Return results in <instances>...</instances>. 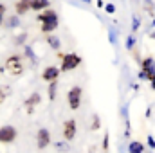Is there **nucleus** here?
<instances>
[{
	"mask_svg": "<svg viewBox=\"0 0 155 153\" xmlns=\"http://www.w3.org/2000/svg\"><path fill=\"white\" fill-rule=\"evenodd\" d=\"M101 128V119H99V115H92V124H90V130L92 132H97Z\"/></svg>",
	"mask_w": 155,
	"mask_h": 153,
	"instance_id": "nucleus-17",
	"label": "nucleus"
},
{
	"mask_svg": "<svg viewBox=\"0 0 155 153\" xmlns=\"http://www.w3.org/2000/svg\"><path fill=\"white\" fill-rule=\"evenodd\" d=\"M137 29H139V18L134 16V20H132V31H137Z\"/></svg>",
	"mask_w": 155,
	"mask_h": 153,
	"instance_id": "nucleus-24",
	"label": "nucleus"
},
{
	"mask_svg": "<svg viewBox=\"0 0 155 153\" xmlns=\"http://www.w3.org/2000/svg\"><path fill=\"white\" fill-rule=\"evenodd\" d=\"M25 38H27L25 34H22V36H18V38H16V45H22V41H24Z\"/></svg>",
	"mask_w": 155,
	"mask_h": 153,
	"instance_id": "nucleus-26",
	"label": "nucleus"
},
{
	"mask_svg": "<svg viewBox=\"0 0 155 153\" xmlns=\"http://www.w3.org/2000/svg\"><path fill=\"white\" fill-rule=\"evenodd\" d=\"M81 99H83V90L81 86H72L69 92H67V103H69V108L71 110H78L81 106Z\"/></svg>",
	"mask_w": 155,
	"mask_h": 153,
	"instance_id": "nucleus-5",
	"label": "nucleus"
},
{
	"mask_svg": "<svg viewBox=\"0 0 155 153\" xmlns=\"http://www.w3.org/2000/svg\"><path fill=\"white\" fill-rule=\"evenodd\" d=\"M4 69H5V72H7L9 76H15V77L22 76L24 70H25L22 56H18V54H11V56L5 60V63H4Z\"/></svg>",
	"mask_w": 155,
	"mask_h": 153,
	"instance_id": "nucleus-2",
	"label": "nucleus"
},
{
	"mask_svg": "<svg viewBox=\"0 0 155 153\" xmlns=\"http://www.w3.org/2000/svg\"><path fill=\"white\" fill-rule=\"evenodd\" d=\"M31 11V0H16L15 2V13L16 16H24Z\"/></svg>",
	"mask_w": 155,
	"mask_h": 153,
	"instance_id": "nucleus-10",
	"label": "nucleus"
},
{
	"mask_svg": "<svg viewBox=\"0 0 155 153\" xmlns=\"http://www.w3.org/2000/svg\"><path fill=\"white\" fill-rule=\"evenodd\" d=\"M11 94H13V88L9 85H0V103H4Z\"/></svg>",
	"mask_w": 155,
	"mask_h": 153,
	"instance_id": "nucleus-13",
	"label": "nucleus"
},
{
	"mask_svg": "<svg viewBox=\"0 0 155 153\" xmlns=\"http://www.w3.org/2000/svg\"><path fill=\"white\" fill-rule=\"evenodd\" d=\"M36 18H38V22L41 24V33L52 34V33L58 29L60 20H58V13H56L54 9H45V11H41Z\"/></svg>",
	"mask_w": 155,
	"mask_h": 153,
	"instance_id": "nucleus-1",
	"label": "nucleus"
},
{
	"mask_svg": "<svg viewBox=\"0 0 155 153\" xmlns=\"http://www.w3.org/2000/svg\"><path fill=\"white\" fill-rule=\"evenodd\" d=\"M148 2H150V0H148Z\"/></svg>",
	"mask_w": 155,
	"mask_h": 153,
	"instance_id": "nucleus-32",
	"label": "nucleus"
},
{
	"mask_svg": "<svg viewBox=\"0 0 155 153\" xmlns=\"http://www.w3.org/2000/svg\"><path fill=\"white\" fill-rule=\"evenodd\" d=\"M49 144H51V132L47 128H40L38 133H36V146H38V150H45Z\"/></svg>",
	"mask_w": 155,
	"mask_h": 153,
	"instance_id": "nucleus-8",
	"label": "nucleus"
},
{
	"mask_svg": "<svg viewBox=\"0 0 155 153\" xmlns=\"http://www.w3.org/2000/svg\"><path fill=\"white\" fill-rule=\"evenodd\" d=\"M5 13H7V7H5L4 4H0V27H2V24H4V20H5Z\"/></svg>",
	"mask_w": 155,
	"mask_h": 153,
	"instance_id": "nucleus-19",
	"label": "nucleus"
},
{
	"mask_svg": "<svg viewBox=\"0 0 155 153\" xmlns=\"http://www.w3.org/2000/svg\"><path fill=\"white\" fill-rule=\"evenodd\" d=\"M150 83H152V88H153V90H155V77H153V79H152V81H150Z\"/></svg>",
	"mask_w": 155,
	"mask_h": 153,
	"instance_id": "nucleus-29",
	"label": "nucleus"
},
{
	"mask_svg": "<svg viewBox=\"0 0 155 153\" xmlns=\"http://www.w3.org/2000/svg\"><path fill=\"white\" fill-rule=\"evenodd\" d=\"M49 5H51V2L49 0H31V11H45V9H49Z\"/></svg>",
	"mask_w": 155,
	"mask_h": 153,
	"instance_id": "nucleus-11",
	"label": "nucleus"
},
{
	"mask_svg": "<svg viewBox=\"0 0 155 153\" xmlns=\"http://www.w3.org/2000/svg\"><path fill=\"white\" fill-rule=\"evenodd\" d=\"M58 77H60V69L54 67V65L45 67L43 72H41V79L47 81V83H51V81H58Z\"/></svg>",
	"mask_w": 155,
	"mask_h": 153,
	"instance_id": "nucleus-9",
	"label": "nucleus"
},
{
	"mask_svg": "<svg viewBox=\"0 0 155 153\" xmlns=\"http://www.w3.org/2000/svg\"><path fill=\"white\" fill-rule=\"evenodd\" d=\"M40 103H41V96H40V92H33V94L25 99V103H24L27 115H33V114H35V108L38 106Z\"/></svg>",
	"mask_w": 155,
	"mask_h": 153,
	"instance_id": "nucleus-7",
	"label": "nucleus"
},
{
	"mask_svg": "<svg viewBox=\"0 0 155 153\" xmlns=\"http://www.w3.org/2000/svg\"><path fill=\"white\" fill-rule=\"evenodd\" d=\"M54 146H56V150H60V151H67V150H69V146H67L65 142H56Z\"/></svg>",
	"mask_w": 155,
	"mask_h": 153,
	"instance_id": "nucleus-23",
	"label": "nucleus"
},
{
	"mask_svg": "<svg viewBox=\"0 0 155 153\" xmlns=\"http://www.w3.org/2000/svg\"><path fill=\"white\" fill-rule=\"evenodd\" d=\"M105 11H107L108 15H114V13H116V5L108 2V4H105Z\"/></svg>",
	"mask_w": 155,
	"mask_h": 153,
	"instance_id": "nucleus-21",
	"label": "nucleus"
},
{
	"mask_svg": "<svg viewBox=\"0 0 155 153\" xmlns=\"http://www.w3.org/2000/svg\"><path fill=\"white\" fill-rule=\"evenodd\" d=\"M18 137V130L11 124L0 126V144H13Z\"/></svg>",
	"mask_w": 155,
	"mask_h": 153,
	"instance_id": "nucleus-4",
	"label": "nucleus"
},
{
	"mask_svg": "<svg viewBox=\"0 0 155 153\" xmlns=\"http://www.w3.org/2000/svg\"><path fill=\"white\" fill-rule=\"evenodd\" d=\"M61 65H60V72H71L81 65V56L76 52H69V54H60Z\"/></svg>",
	"mask_w": 155,
	"mask_h": 153,
	"instance_id": "nucleus-3",
	"label": "nucleus"
},
{
	"mask_svg": "<svg viewBox=\"0 0 155 153\" xmlns=\"http://www.w3.org/2000/svg\"><path fill=\"white\" fill-rule=\"evenodd\" d=\"M25 56H29V60L36 65V61H38V60H36V54L33 52V49H31V47H25Z\"/></svg>",
	"mask_w": 155,
	"mask_h": 153,
	"instance_id": "nucleus-18",
	"label": "nucleus"
},
{
	"mask_svg": "<svg viewBox=\"0 0 155 153\" xmlns=\"http://www.w3.org/2000/svg\"><path fill=\"white\" fill-rule=\"evenodd\" d=\"M108 141H110V135H108V133H105V137H103V144H101V148H103V150H108Z\"/></svg>",
	"mask_w": 155,
	"mask_h": 153,
	"instance_id": "nucleus-22",
	"label": "nucleus"
},
{
	"mask_svg": "<svg viewBox=\"0 0 155 153\" xmlns=\"http://www.w3.org/2000/svg\"><path fill=\"white\" fill-rule=\"evenodd\" d=\"M150 36H152V40H155V31L152 33V34H150Z\"/></svg>",
	"mask_w": 155,
	"mask_h": 153,
	"instance_id": "nucleus-30",
	"label": "nucleus"
},
{
	"mask_svg": "<svg viewBox=\"0 0 155 153\" xmlns=\"http://www.w3.org/2000/svg\"><path fill=\"white\" fill-rule=\"evenodd\" d=\"M47 43H49V47L51 49H54V50H58L60 49V38H56V36H52V34H47Z\"/></svg>",
	"mask_w": 155,
	"mask_h": 153,
	"instance_id": "nucleus-14",
	"label": "nucleus"
},
{
	"mask_svg": "<svg viewBox=\"0 0 155 153\" xmlns=\"http://www.w3.org/2000/svg\"><path fill=\"white\" fill-rule=\"evenodd\" d=\"M96 5L101 9V7H105V2H103V0H96Z\"/></svg>",
	"mask_w": 155,
	"mask_h": 153,
	"instance_id": "nucleus-28",
	"label": "nucleus"
},
{
	"mask_svg": "<svg viewBox=\"0 0 155 153\" xmlns=\"http://www.w3.org/2000/svg\"><path fill=\"white\" fill-rule=\"evenodd\" d=\"M76 133H78L76 119H67V121L63 122V139H65L67 142H71V141H74Z\"/></svg>",
	"mask_w": 155,
	"mask_h": 153,
	"instance_id": "nucleus-6",
	"label": "nucleus"
},
{
	"mask_svg": "<svg viewBox=\"0 0 155 153\" xmlns=\"http://www.w3.org/2000/svg\"><path fill=\"white\" fill-rule=\"evenodd\" d=\"M47 90H49V99L54 101V97H56V90H58V81H51Z\"/></svg>",
	"mask_w": 155,
	"mask_h": 153,
	"instance_id": "nucleus-16",
	"label": "nucleus"
},
{
	"mask_svg": "<svg viewBox=\"0 0 155 153\" xmlns=\"http://www.w3.org/2000/svg\"><path fill=\"white\" fill-rule=\"evenodd\" d=\"M153 25H155V20H153Z\"/></svg>",
	"mask_w": 155,
	"mask_h": 153,
	"instance_id": "nucleus-31",
	"label": "nucleus"
},
{
	"mask_svg": "<svg viewBox=\"0 0 155 153\" xmlns=\"http://www.w3.org/2000/svg\"><path fill=\"white\" fill-rule=\"evenodd\" d=\"M5 25H7V27H11V29L18 27V25H20V16H16V15L9 16V18H7V22H5Z\"/></svg>",
	"mask_w": 155,
	"mask_h": 153,
	"instance_id": "nucleus-15",
	"label": "nucleus"
},
{
	"mask_svg": "<svg viewBox=\"0 0 155 153\" xmlns=\"http://www.w3.org/2000/svg\"><path fill=\"white\" fill-rule=\"evenodd\" d=\"M124 45H126V49H128V50H132V49L135 47V38H134V36H128Z\"/></svg>",
	"mask_w": 155,
	"mask_h": 153,
	"instance_id": "nucleus-20",
	"label": "nucleus"
},
{
	"mask_svg": "<svg viewBox=\"0 0 155 153\" xmlns=\"http://www.w3.org/2000/svg\"><path fill=\"white\" fill-rule=\"evenodd\" d=\"M128 153H144V144L139 141H132L128 144Z\"/></svg>",
	"mask_w": 155,
	"mask_h": 153,
	"instance_id": "nucleus-12",
	"label": "nucleus"
},
{
	"mask_svg": "<svg viewBox=\"0 0 155 153\" xmlns=\"http://www.w3.org/2000/svg\"><path fill=\"white\" fill-rule=\"evenodd\" d=\"M108 38H110V41H112V43H114V45H116V34H114V33H112V31H110V33H108Z\"/></svg>",
	"mask_w": 155,
	"mask_h": 153,
	"instance_id": "nucleus-27",
	"label": "nucleus"
},
{
	"mask_svg": "<svg viewBox=\"0 0 155 153\" xmlns=\"http://www.w3.org/2000/svg\"><path fill=\"white\" fill-rule=\"evenodd\" d=\"M146 141H148V146H150L152 150H155V139H153V135H148V139H146Z\"/></svg>",
	"mask_w": 155,
	"mask_h": 153,
	"instance_id": "nucleus-25",
	"label": "nucleus"
}]
</instances>
